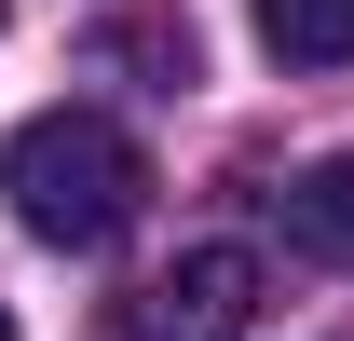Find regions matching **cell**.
<instances>
[{
    "mask_svg": "<svg viewBox=\"0 0 354 341\" xmlns=\"http://www.w3.org/2000/svg\"><path fill=\"white\" fill-rule=\"evenodd\" d=\"M0 191H14V218L41 232V246H109L136 218V191H150V164H136V137L109 123V110H28V123L0 137Z\"/></svg>",
    "mask_w": 354,
    "mask_h": 341,
    "instance_id": "obj_1",
    "label": "cell"
},
{
    "mask_svg": "<svg viewBox=\"0 0 354 341\" xmlns=\"http://www.w3.org/2000/svg\"><path fill=\"white\" fill-rule=\"evenodd\" d=\"M245 314H259V259L245 246H191L164 287H136L123 341H245Z\"/></svg>",
    "mask_w": 354,
    "mask_h": 341,
    "instance_id": "obj_2",
    "label": "cell"
},
{
    "mask_svg": "<svg viewBox=\"0 0 354 341\" xmlns=\"http://www.w3.org/2000/svg\"><path fill=\"white\" fill-rule=\"evenodd\" d=\"M286 69H354V0H245Z\"/></svg>",
    "mask_w": 354,
    "mask_h": 341,
    "instance_id": "obj_3",
    "label": "cell"
},
{
    "mask_svg": "<svg viewBox=\"0 0 354 341\" xmlns=\"http://www.w3.org/2000/svg\"><path fill=\"white\" fill-rule=\"evenodd\" d=\"M286 232H300L313 259H341V273H354V150H327V164L286 191Z\"/></svg>",
    "mask_w": 354,
    "mask_h": 341,
    "instance_id": "obj_4",
    "label": "cell"
},
{
    "mask_svg": "<svg viewBox=\"0 0 354 341\" xmlns=\"http://www.w3.org/2000/svg\"><path fill=\"white\" fill-rule=\"evenodd\" d=\"M0 341H14V314H0Z\"/></svg>",
    "mask_w": 354,
    "mask_h": 341,
    "instance_id": "obj_5",
    "label": "cell"
}]
</instances>
